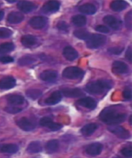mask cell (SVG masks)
<instances>
[{"label":"cell","mask_w":132,"mask_h":158,"mask_svg":"<svg viewBox=\"0 0 132 158\" xmlns=\"http://www.w3.org/2000/svg\"><path fill=\"white\" fill-rule=\"evenodd\" d=\"M99 117L106 124L114 126L124 122L126 118V115L113 108H108L101 112Z\"/></svg>","instance_id":"1"},{"label":"cell","mask_w":132,"mask_h":158,"mask_svg":"<svg viewBox=\"0 0 132 158\" xmlns=\"http://www.w3.org/2000/svg\"><path fill=\"white\" fill-rule=\"evenodd\" d=\"M112 86V82L109 80H97L88 83L86 86V90L92 95H102L109 90Z\"/></svg>","instance_id":"2"},{"label":"cell","mask_w":132,"mask_h":158,"mask_svg":"<svg viewBox=\"0 0 132 158\" xmlns=\"http://www.w3.org/2000/svg\"><path fill=\"white\" fill-rule=\"evenodd\" d=\"M106 37L101 34H93L86 40L87 47L89 49H97L105 44Z\"/></svg>","instance_id":"3"},{"label":"cell","mask_w":132,"mask_h":158,"mask_svg":"<svg viewBox=\"0 0 132 158\" xmlns=\"http://www.w3.org/2000/svg\"><path fill=\"white\" fill-rule=\"evenodd\" d=\"M85 72L83 70L77 67H68L65 68L63 72V76L66 79L76 80L83 77Z\"/></svg>","instance_id":"4"},{"label":"cell","mask_w":132,"mask_h":158,"mask_svg":"<svg viewBox=\"0 0 132 158\" xmlns=\"http://www.w3.org/2000/svg\"><path fill=\"white\" fill-rule=\"evenodd\" d=\"M107 129L110 132L113 133L120 139H127L130 137V133L129 131L120 126H110Z\"/></svg>","instance_id":"5"},{"label":"cell","mask_w":132,"mask_h":158,"mask_svg":"<svg viewBox=\"0 0 132 158\" xmlns=\"http://www.w3.org/2000/svg\"><path fill=\"white\" fill-rule=\"evenodd\" d=\"M48 19L43 16H35L31 18L29 24L32 28L35 30H40L44 28L47 24Z\"/></svg>","instance_id":"6"},{"label":"cell","mask_w":132,"mask_h":158,"mask_svg":"<svg viewBox=\"0 0 132 158\" xmlns=\"http://www.w3.org/2000/svg\"><path fill=\"white\" fill-rule=\"evenodd\" d=\"M40 125L46 127L51 131H57L61 129L63 126L60 123H54L50 117H43L40 120Z\"/></svg>","instance_id":"7"},{"label":"cell","mask_w":132,"mask_h":158,"mask_svg":"<svg viewBox=\"0 0 132 158\" xmlns=\"http://www.w3.org/2000/svg\"><path fill=\"white\" fill-rule=\"evenodd\" d=\"M19 128L25 131H31L35 129L36 124L35 122L27 117H22L17 122Z\"/></svg>","instance_id":"8"},{"label":"cell","mask_w":132,"mask_h":158,"mask_svg":"<svg viewBox=\"0 0 132 158\" xmlns=\"http://www.w3.org/2000/svg\"><path fill=\"white\" fill-rule=\"evenodd\" d=\"M103 20L105 23L115 30H118L122 27V21L112 15L105 16Z\"/></svg>","instance_id":"9"},{"label":"cell","mask_w":132,"mask_h":158,"mask_svg":"<svg viewBox=\"0 0 132 158\" xmlns=\"http://www.w3.org/2000/svg\"><path fill=\"white\" fill-rule=\"evenodd\" d=\"M41 80L44 82L49 83H54L56 81L58 77V73L54 70H46L43 71L40 74Z\"/></svg>","instance_id":"10"},{"label":"cell","mask_w":132,"mask_h":158,"mask_svg":"<svg viewBox=\"0 0 132 158\" xmlns=\"http://www.w3.org/2000/svg\"><path fill=\"white\" fill-rule=\"evenodd\" d=\"M61 94L64 96L68 97V98H79L80 97L85 96V93L83 92L82 89L78 88L75 89H69V88H65L61 90Z\"/></svg>","instance_id":"11"},{"label":"cell","mask_w":132,"mask_h":158,"mask_svg":"<svg viewBox=\"0 0 132 158\" xmlns=\"http://www.w3.org/2000/svg\"><path fill=\"white\" fill-rule=\"evenodd\" d=\"M60 2L51 1L47 2L41 8V11L44 14H52L58 11L60 8Z\"/></svg>","instance_id":"12"},{"label":"cell","mask_w":132,"mask_h":158,"mask_svg":"<svg viewBox=\"0 0 132 158\" xmlns=\"http://www.w3.org/2000/svg\"><path fill=\"white\" fill-rule=\"evenodd\" d=\"M129 66L124 62L116 60L112 65V71L116 74H125L129 72Z\"/></svg>","instance_id":"13"},{"label":"cell","mask_w":132,"mask_h":158,"mask_svg":"<svg viewBox=\"0 0 132 158\" xmlns=\"http://www.w3.org/2000/svg\"><path fill=\"white\" fill-rule=\"evenodd\" d=\"M16 80L10 76L6 77L0 80V89L7 90L13 89L16 86Z\"/></svg>","instance_id":"14"},{"label":"cell","mask_w":132,"mask_h":158,"mask_svg":"<svg viewBox=\"0 0 132 158\" xmlns=\"http://www.w3.org/2000/svg\"><path fill=\"white\" fill-rule=\"evenodd\" d=\"M78 105L89 109L93 110L97 107V103L96 100L91 97H84L79 100L76 102Z\"/></svg>","instance_id":"15"},{"label":"cell","mask_w":132,"mask_h":158,"mask_svg":"<svg viewBox=\"0 0 132 158\" xmlns=\"http://www.w3.org/2000/svg\"><path fill=\"white\" fill-rule=\"evenodd\" d=\"M102 144L100 143H93L87 146L86 149V152L87 154L93 156L100 155L102 151Z\"/></svg>","instance_id":"16"},{"label":"cell","mask_w":132,"mask_h":158,"mask_svg":"<svg viewBox=\"0 0 132 158\" xmlns=\"http://www.w3.org/2000/svg\"><path fill=\"white\" fill-rule=\"evenodd\" d=\"M17 7L23 13H29L36 10L37 6L32 2L23 1L18 3Z\"/></svg>","instance_id":"17"},{"label":"cell","mask_w":132,"mask_h":158,"mask_svg":"<svg viewBox=\"0 0 132 158\" xmlns=\"http://www.w3.org/2000/svg\"><path fill=\"white\" fill-rule=\"evenodd\" d=\"M63 54L64 58L69 61H73L79 56L77 51L70 46H67L64 48Z\"/></svg>","instance_id":"18"},{"label":"cell","mask_w":132,"mask_h":158,"mask_svg":"<svg viewBox=\"0 0 132 158\" xmlns=\"http://www.w3.org/2000/svg\"><path fill=\"white\" fill-rule=\"evenodd\" d=\"M62 99V94L60 91L56 90L53 92L50 96L45 100V103L47 105H55L60 102Z\"/></svg>","instance_id":"19"},{"label":"cell","mask_w":132,"mask_h":158,"mask_svg":"<svg viewBox=\"0 0 132 158\" xmlns=\"http://www.w3.org/2000/svg\"><path fill=\"white\" fill-rule=\"evenodd\" d=\"M24 16L22 13L18 11H13L7 16V21L10 24L20 23L23 20Z\"/></svg>","instance_id":"20"},{"label":"cell","mask_w":132,"mask_h":158,"mask_svg":"<svg viewBox=\"0 0 132 158\" xmlns=\"http://www.w3.org/2000/svg\"><path fill=\"white\" fill-rule=\"evenodd\" d=\"M21 42L25 47L31 48L36 44L37 39L33 35H25L21 37Z\"/></svg>","instance_id":"21"},{"label":"cell","mask_w":132,"mask_h":158,"mask_svg":"<svg viewBox=\"0 0 132 158\" xmlns=\"http://www.w3.org/2000/svg\"><path fill=\"white\" fill-rule=\"evenodd\" d=\"M7 101L10 104L18 106L23 104L25 102V99L21 95L11 94L7 97Z\"/></svg>","instance_id":"22"},{"label":"cell","mask_w":132,"mask_h":158,"mask_svg":"<svg viewBox=\"0 0 132 158\" xmlns=\"http://www.w3.org/2000/svg\"><path fill=\"white\" fill-rule=\"evenodd\" d=\"M19 150L18 146L14 144H4L0 145V152L2 153H15Z\"/></svg>","instance_id":"23"},{"label":"cell","mask_w":132,"mask_h":158,"mask_svg":"<svg viewBox=\"0 0 132 158\" xmlns=\"http://www.w3.org/2000/svg\"><path fill=\"white\" fill-rule=\"evenodd\" d=\"M128 6V4L124 1H115L110 4V8L114 11H121L126 10Z\"/></svg>","instance_id":"24"},{"label":"cell","mask_w":132,"mask_h":158,"mask_svg":"<svg viewBox=\"0 0 132 158\" xmlns=\"http://www.w3.org/2000/svg\"><path fill=\"white\" fill-rule=\"evenodd\" d=\"M79 11L84 14L92 15L96 13L97 8L92 4L86 3L81 5L79 8Z\"/></svg>","instance_id":"25"},{"label":"cell","mask_w":132,"mask_h":158,"mask_svg":"<svg viewBox=\"0 0 132 158\" xmlns=\"http://www.w3.org/2000/svg\"><path fill=\"white\" fill-rule=\"evenodd\" d=\"M97 125L96 123H89L85 125L80 130L81 133L86 136H90L97 129Z\"/></svg>","instance_id":"26"},{"label":"cell","mask_w":132,"mask_h":158,"mask_svg":"<svg viewBox=\"0 0 132 158\" xmlns=\"http://www.w3.org/2000/svg\"><path fill=\"white\" fill-rule=\"evenodd\" d=\"M43 148L41 143L38 141L32 142L28 145L27 152L30 153H37L42 152Z\"/></svg>","instance_id":"27"},{"label":"cell","mask_w":132,"mask_h":158,"mask_svg":"<svg viewBox=\"0 0 132 158\" xmlns=\"http://www.w3.org/2000/svg\"><path fill=\"white\" fill-rule=\"evenodd\" d=\"M59 146L60 144L57 139H52L49 141L46 145V150L48 153L51 154L55 153L58 150Z\"/></svg>","instance_id":"28"},{"label":"cell","mask_w":132,"mask_h":158,"mask_svg":"<svg viewBox=\"0 0 132 158\" xmlns=\"http://www.w3.org/2000/svg\"><path fill=\"white\" fill-rule=\"evenodd\" d=\"M72 21L74 25L79 27H84L86 24V18L82 15H76L73 16L72 18Z\"/></svg>","instance_id":"29"},{"label":"cell","mask_w":132,"mask_h":158,"mask_svg":"<svg viewBox=\"0 0 132 158\" xmlns=\"http://www.w3.org/2000/svg\"><path fill=\"white\" fill-rule=\"evenodd\" d=\"M73 35L76 38L80 40H87L88 38H89L91 34L88 31L85 29H80V30H77L73 32Z\"/></svg>","instance_id":"30"},{"label":"cell","mask_w":132,"mask_h":158,"mask_svg":"<svg viewBox=\"0 0 132 158\" xmlns=\"http://www.w3.org/2000/svg\"><path fill=\"white\" fill-rule=\"evenodd\" d=\"M15 46L12 43H5L0 45V54H5L13 51Z\"/></svg>","instance_id":"31"},{"label":"cell","mask_w":132,"mask_h":158,"mask_svg":"<svg viewBox=\"0 0 132 158\" xmlns=\"http://www.w3.org/2000/svg\"><path fill=\"white\" fill-rule=\"evenodd\" d=\"M36 61V60L33 56H25L21 57L18 60V64L22 66L31 65L34 63Z\"/></svg>","instance_id":"32"},{"label":"cell","mask_w":132,"mask_h":158,"mask_svg":"<svg viewBox=\"0 0 132 158\" xmlns=\"http://www.w3.org/2000/svg\"><path fill=\"white\" fill-rule=\"evenodd\" d=\"M42 92L38 89H29L27 90L26 95L28 98L35 100L39 98L42 95Z\"/></svg>","instance_id":"33"},{"label":"cell","mask_w":132,"mask_h":158,"mask_svg":"<svg viewBox=\"0 0 132 158\" xmlns=\"http://www.w3.org/2000/svg\"><path fill=\"white\" fill-rule=\"evenodd\" d=\"M13 35V32L10 29L0 27V39L9 38Z\"/></svg>","instance_id":"34"},{"label":"cell","mask_w":132,"mask_h":158,"mask_svg":"<svg viewBox=\"0 0 132 158\" xmlns=\"http://www.w3.org/2000/svg\"><path fill=\"white\" fill-rule=\"evenodd\" d=\"M57 28L59 30L61 31H64V32H68L69 30V26L68 25L67 23H66L65 21H60L57 24Z\"/></svg>","instance_id":"35"},{"label":"cell","mask_w":132,"mask_h":158,"mask_svg":"<svg viewBox=\"0 0 132 158\" xmlns=\"http://www.w3.org/2000/svg\"><path fill=\"white\" fill-rule=\"evenodd\" d=\"M132 10H130L126 14L125 16V23H126V27L130 30L132 29Z\"/></svg>","instance_id":"36"},{"label":"cell","mask_w":132,"mask_h":158,"mask_svg":"<svg viewBox=\"0 0 132 158\" xmlns=\"http://www.w3.org/2000/svg\"><path fill=\"white\" fill-rule=\"evenodd\" d=\"M4 110L10 114H17L20 112L22 109L21 108H18L17 106H7L4 109Z\"/></svg>","instance_id":"37"},{"label":"cell","mask_w":132,"mask_h":158,"mask_svg":"<svg viewBox=\"0 0 132 158\" xmlns=\"http://www.w3.org/2000/svg\"><path fill=\"white\" fill-rule=\"evenodd\" d=\"M124 48L123 47H113L110 48L108 49V51L110 54L113 55H119L124 50Z\"/></svg>","instance_id":"38"},{"label":"cell","mask_w":132,"mask_h":158,"mask_svg":"<svg viewBox=\"0 0 132 158\" xmlns=\"http://www.w3.org/2000/svg\"><path fill=\"white\" fill-rule=\"evenodd\" d=\"M121 152L124 156L126 158H132V147H124L121 150Z\"/></svg>","instance_id":"39"},{"label":"cell","mask_w":132,"mask_h":158,"mask_svg":"<svg viewBox=\"0 0 132 158\" xmlns=\"http://www.w3.org/2000/svg\"><path fill=\"white\" fill-rule=\"evenodd\" d=\"M123 97L124 99L127 100H130L132 99V90L131 89L127 88L123 92Z\"/></svg>","instance_id":"40"},{"label":"cell","mask_w":132,"mask_h":158,"mask_svg":"<svg viewBox=\"0 0 132 158\" xmlns=\"http://www.w3.org/2000/svg\"><path fill=\"white\" fill-rule=\"evenodd\" d=\"M95 29L97 32H100L102 33L107 34L109 32V28L104 25H97Z\"/></svg>","instance_id":"41"},{"label":"cell","mask_w":132,"mask_h":158,"mask_svg":"<svg viewBox=\"0 0 132 158\" xmlns=\"http://www.w3.org/2000/svg\"><path fill=\"white\" fill-rule=\"evenodd\" d=\"M14 60L13 57L8 56H4L0 57V61L3 64L12 63V62H14Z\"/></svg>","instance_id":"42"},{"label":"cell","mask_w":132,"mask_h":158,"mask_svg":"<svg viewBox=\"0 0 132 158\" xmlns=\"http://www.w3.org/2000/svg\"><path fill=\"white\" fill-rule=\"evenodd\" d=\"M126 58L129 62H132V47L130 46L126 52Z\"/></svg>","instance_id":"43"},{"label":"cell","mask_w":132,"mask_h":158,"mask_svg":"<svg viewBox=\"0 0 132 158\" xmlns=\"http://www.w3.org/2000/svg\"><path fill=\"white\" fill-rule=\"evenodd\" d=\"M4 16V13L3 11H0V21L3 19Z\"/></svg>","instance_id":"44"},{"label":"cell","mask_w":132,"mask_h":158,"mask_svg":"<svg viewBox=\"0 0 132 158\" xmlns=\"http://www.w3.org/2000/svg\"><path fill=\"white\" fill-rule=\"evenodd\" d=\"M113 158H123L122 157H121V156H114Z\"/></svg>","instance_id":"45"},{"label":"cell","mask_w":132,"mask_h":158,"mask_svg":"<svg viewBox=\"0 0 132 158\" xmlns=\"http://www.w3.org/2000/svg\"><path fill=\"white\" fill-rule=\"evenodd\" d=\"M7 1L9 3H14V2H16V1Z\"/></svg>","instance_id":"46"},{"label":"cell","mask_w":132,"mask_h":158,"mask_svg":"<svg viewBox=\"0 0 132 158\" xmlns=\"http://www.w3.org/2000/svg\"><path fill=\"white\" fill-rule=\"evenodd\" d=\"M131 118H132V116H130V125L132 124V120H131Z\"/></svg>","instance_id":"47"},{"label":"cell","mask_w":132,"mask_h":158,"mask_svg":"<svg viewBox=\"0 0 132 158\" xmlns=\"http://www.w3.org/2000/svg\"><path fill=\"white\" fill-rule=\"evenodd\" d=\"M0 6H1V4H0Z\"/></svg>","instance_id":"48"}]
</instances>
